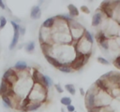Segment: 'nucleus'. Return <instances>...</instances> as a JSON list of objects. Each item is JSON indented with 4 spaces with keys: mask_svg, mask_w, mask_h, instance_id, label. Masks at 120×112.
Returning <instances> with one entry per match:
<instances>
[{
    "mask_svg": "<svg viewBox=\"0 0 120 112\" xmlns=\"http://www.w3.org/2000/svg\"><path fill=\"white\" fill-rule=\"evenodd\" d=\"M112 102V96L109 92L98 91L96 94V107H107Z\"/></svg>",
    "mask_w": 120,
    "mask_h": 112,
    "instance_id": "nucleus-1",
    "label": "nucleus"
},
{
    "mask_svg": "<svg viewBox=\"0 0 120 112\" xmlns=\"http://www.w3.org/2000/svg\"><path fill=\"white\" fill-rule=\"evenodd\" d=\"M76 52H79L81 54L84 55H91V50H92V44H90L84 37L81 38L75 47Z\"/></svg>",
    "mask_w": 120,
    "mask_h": 112,
    "instance_id": "nucleus-2",
    "label": "nucleus"
},
{
    "mask_svg": "<svg viewBox=\"0 0 120 112\" xmlns=\"http://www.w3.org/2000/svg\"><path fill=\"white\" fill-rule=\"evenodd\" d=\"M90 55H84V54H81L79 52H76V57L74 58V60L72 61V63H70V67L72 70H79L80 68H82L88 61Z\"/></svg>",
    "mask_w": 120,
    "mask_h": 112,
    "instance_id": "nucleus-3",
    "label": "nucleus"
},
{
    "mask_svg": "<svg viewBox=\"0 0 120 112\" xmlns=\"http://www.w3.org/2000/svg\"><path fill=\"white\" fill-rule=\"evenodd\" d=\"M10 23H11L13 29H14V35H13V38H12V40H11V43H10L8 49H15V47L17 46V44H18V42H19V37H20V33H19V29H18L19 23H17V22L14 21H11Z\"/></svg>",
    "mask_w": 120,
    "mask_h": 112,
    "instance_id": "nucleus-4",
    "label": "nucleus"
},
{
    "mask_svg": "<svg viewBox=\"0 0 120 112\" xmlns=\"http://www.w3.org/2000/svg\"><path fill=\"white\" fill-rule=\"evenodd\" d=\"M102 19H103V14H102V12H101L99 9H98L97 12H96V13L94 14V16H93V19H92V25H93L94 27L98 26V25L101 23Z\"/></svg>",
    "mask_w": 120,
    "mask_h": 112,
    "instance_id": "nucleus-5",
    "label": "nucleus"
},
{
    "mask_svg": "<svg viewBox=\"0 0 120 112\" xmlns=\"http://www.w3.org/2000/svg\"><path fill=\"white\" fill-rule=\"evenodd\" d=\"M95 86L99 90V91H105V92H109L110 93V90H109V87L107 85V82L106 80L104 79H98L96 82H95Z\"/></svg>",
    "mask_w": 120,
    "mask_h": 112,
    "instance_id": "nucleus-6",
    "label": "nucleus"
},
{
    "mask_svg": "<svg viewBox=\"0 0 120 112\" xmlns=\"http://www.w3.org/2000/svg\"><path fill=\"white\" fill-rule=\"evenodd\" d=\"M44 56H45V58H46V60H47V62H48L49 63H51L52 66L56 67V68H59V67H61V66H63V65H64V64H63L62 63H60L56 58H54L52 55L45 54Z\"/></svg>",
    "mask_w": 120,
    "mask_h": 112,
    "instance_id": "nucleus-7",
    "label": "nucleus"
},
{
    "mask_svg": "<svg viewBox=\"0 0 120 112\" xmlns=\"http://www.w3.org/2000/svg\"><path fill=\"white\" fill-rule=\"evenodd\" d=\"M40 15H41L40 7L38 6H34L31 8V11H30V17H31V19L38 20V19H39Z\"/></svg>",
    "mask_w": 120,
    "mask_h": 112,
    "instance_id": "nucleus-8",
    "label": "nucleus"
},
{
    "mask_svg": "<svg viewBox=\"0 0 120 112\" xmlns=\"http://www.w3.org/2000/svg\"><path fill=\"white\" fill-rule=\"evenodd\" d=\"M54 23H55V18L54 17H51V18H48L46 19L43 23H42V28H45V29H52L53 26H54Z\"/></svg>",
    "mask_w": 120,
    "mask_h": 112,
    "instance_id": "nucleus-9",
    "label": "nucleus"
},
{
    "mask_svg": "<svg viewBox=\"0 0 120 112\" xmlns=\"http://www.w3.org/2000/svg\"><path fill=\"white\" fill-rule=\"evenodd\" d=\"M114 19V21H120V1H117V4L114 6L113 7V11H112V17Z\"/></svg>",
    "mask_w": 120,
    "mask_h": 112,
    "instance_id": "nucleus-10",
    "label": "nucleus"
},
{
    "mask_svg": "<svg viewBox=\"0 0 120 112\" xmlns=\"http://www.w3.org/2000/svg\"><path fill=\"white\" fill-rule=\"evenodd\" d=\"M52 80L50 77L45 76V75H41V85L45 88H50L52 86Z\"/></svg>",
    "mask_w": 120,
    "mask_h": 112,
    "instance_id": "nucleus-11",
    "label": "nucleus"
},
{
    "mask_svg": "<svg viewBox=\"0 0 120 112\" xmlns=\"http://www.w3.org/2000/svg\"><path fill=\"white\" fill-rule=\"evenodd\" d=\"M13 69L16 70L17 72H22V71H25L27 69V64L25 62L23 61H19L15 63V65L13 66Z\"/></svg>",
    "mask_w": 120,
    "mask_h": 112,
    "instance_id": "nucleus-12",
    "label": "nucleus"
},
{
    "mask_svg": "<svg viewBox=\"0 0 120 112\" xmlns=\"http://www.w3.org/2000/svg\"><path fill=\"white\" fill-rule=\"evenodd\" d=\"M68 12H69L68 15H69L71 18L77 17V16L79 15V10H78V8H77L73 4H69V5L68 6Z\"/></svg>",
    "mask_w": 120,
    "mask_h": 112,
    "instance_id": "nucleus-13",
    "label": "nucleus"
},
{
    "mask_svg": "<svg viewBox=\"0 0 120 112\" xmlns=\"http://www.w3.org/2000/svg\"><path fill=\"white\" fill-rule=\"evenodd\" d=\"M41 106V103H31L30 105H28L23 111H26V112H31V111H35V110H38L39 107Z\"/></svg>",
    "mask_w": 120,
    "mask_h": 112,
    "instance_id": "nucleus-14",
    "label": "nucleus"
},
{
    "mask_svg": "<svg viewBox=\"0 0 120 112\" xmlns=\"http://www.w3.org/2000/svg\"><path fill=\"white\" fill-rule=\"evenodd\" d=\"M96 38H97V41L98 42L99 45H100L101 43H103V42H105V41L108 40V36H107V35H105V33H103L101 30L97 34Z\"/></svg>",
    "mask_w": 120,
    "mask_h": 112,
    "instance_id": "nucleus-15",
    "label": "nucleus"
},
{
    "mask_svg": "<svg viewBox=\"0 0 120 112\" xmlns=\"http://www.w3.org/2000/svg\"><path fill=\"white\" fill-rule=\"evenodd\" d=\"M2 101H3V104H4V106L5 107H7V108H12V107H14L13 106V104H12V101H11V98L2 95Z\"/></svg>",
    "mask_w": 120,
    "mask_h": 112,
    "instance_id": "nucleus-16",
    "label": "nucleus"
},
{
    "mask_svg": "<svg viewBox=\"0 0 120 112\" xmlns=\"http://www.w3.org/2000/svg\"><path fill=\"white\" fill-rule=\"evenodd\" d=\"M9 88H11L5 80H3L2 79V81H1V84H0V92H1V95H3Z\"/></svg>",
    "mask_w": 120,
    "mask_h": 112,
    "instance_id": "nucleus-17",
    "label": "nucleus"
},
{
    "mask_svg": "<svg viewBox=\"0 0 120 112\" xmlns=\"http://www.w3.org/2000/svg\"><path fill=\"white\" fill-rule=\"evenodd\" d=\"M58 19H60V20H62V21H66V22H68V23H69V22H71V21H73L74 20H73V18H71L69 15H68V14H64V15H59V16H56Z\"/></svg>",
    "mask_w": 120,
    "mask_h": 112,
    "instance_id": "nucleus-18",
    "label": "nucleus"
},
{
    "mask_svg": "<svg viewBox=\"0 0 120 112\" xmlns=\"http://www.w3.org/2000/svg\"><path fill=\"white\" fill-rule=\"evenodd\" d=\"M17 71L16 70H14L13 68H9V69H8L5 73H4V75H3V77H2V79H4V80H6L7 78H8L10 76H12L13 74H15Z\"/></svg>",
    "mask_w": 120,
    "mask_h": 112,
    "instance_id": "nucleus-19",
    "label": "nucleus"
},
{
    "mask_svg": "<svg viewBox=\"0 0 120 112\" xmlns=\"http://www.w3.org/2000/svg\"><path fill=\"white\" fill-rule=\"evenodd\" d=\"M65 89H66V90L68 91V92L70 93L71 95H74V94L76 93L75 87H74V85H72V84H67V85H65Z\"/></svg>",
    "mask_w": 120,
    "mask_h": 112,
    "instance_id": "nucleus-20",
    "label": "nucleus"
},
{
    "mask_svg": "<svg viewBox=\"0 0 120 112\" xmlns=\"http://www.w3.org/2000/svg\"><path fill=\"white\" fill-rule=\"evenodd\" d=\"M83 37L90 43V44H93V42H94V39H93V35L90 34V32L89 31H84V35H83Z\"/></svg>",
    "mask_w": 120,
    "mask_h": 112,
    "instance_id": "nucleus-21",
    "label": "nucleus"
},
{
    "mask_svg": "<svg viewBox=\"0 0 120 112\" xmlns=\"http://www.w3.org/2000/svg\"><path fill=\"white\" fill-rule=\"evenodd\" d=\"M34 49H35V43H34V41H30V42H28V43L25 45V50H26V51L31 52V51H33Z\"/></svg>",
    "mask_w": 120,
    "mask_h": 112,
    "instance_id": "nucleus-22",
    "label": "nucleus"
},
{
    "mask_svg": "<svg viewBox=\"0 0 120 112\" xmlns=\"http://www.w3.org/2000/svg\"><path fill=\"white\" fill-rule=\"evenodd\" d=\"M58 70L61 71V72H63V73H71V72H73V70L71 69V67L68 66V65H63V66L59 67Z\"/></svg>",
    "mask_w": 120,
    "mask_h": 112,
    "instance_id": "nucleus-23",
    "label": "nucleus"
},
{
    "mask_svg": "<svg viewBox=\"0 0 120 112\" xmlns=\"http://www.w3.org/2000/svg\"><path fill=\"white\" fill-rule=\"evenodd\" d=\"M60 102H61V104H62V105H66V106H68V105H71V99H70L69 97H67V96L62 97V98H61V100H60Z\"/></svg>",
    "mask_w": 120,
    "mask_h": 112,
    "instance_id": "nucleus-24",
    "label": "nucleus"
},
{
    "mask_svg": "<svg viewBox=\"0 0 120 112\" xmlns=\"http://www.w3.org/2000/svg\"><path fill=\"white\" fill-rule=\"evenodd\" d=\"M7 24V19L4 16L0 17V29H3Z\"/></svg>",
    "mask_w": 120,
    "mask_h": 112,
    "instance_id": "nucleus-25",
    "label": "nucleus"
},
{
    "mask_svg": "<svg viewBox=\"0 0 120 112\" xmlns=\"http://www.w3.org/2000/svg\"><path fill=\"white\" fill-rule=\"evenodd\" d=\"M98 62L100 63H102V64H105V65H107V64L110 63V62L107 59L103 58V57H98Z\"/></svg>",
    "mask_w": 120,
    "mask_h": 112,
    "instance_id": "nucleus-26",
    "label": "nucleus"
},
{
    "mask_svg": "<svg viewBox=\"0 0 120 112\" xmlns=\"http://www.w3.org/2000/svg\"><path fill=\"white\" fill-rule=\"evenodd\" d=\"M113 64H114V66H116L117 68L120 69V55L115 58V60L113 61Z\"/></svg>",
    "mask_w": 120,
    "mask_h": 112,
    "instance_id": "nucleus-27",
    "label": "nucleus"
},
{
    "mask_svg": "<svg viewBox=\"0 0 120 112\" xmlns=\"http://www.w3.org/2000/svg\"><path fill=\"white\" fill-rule=\"evenodd\" d=\"M103 49H105V50H107V49H109V44H108V40L107 41H105V42H103V43H101L100 45H99Z\"/></svg>",
    "mask_w": 120,
    "mask_h": 112,
    "instance_id": "nucleus-28",
    "label": "nucleus"
},
{
    "mask_svg": "<svg viewBox=\"0 0 120 112\" xmlns=\"http://www.w3.org/2000/svg\"><path fill=\"white\" fill-rule=\"evenodd\" d=\"M54 88H55V90L57 91V92H59V93H62V92L64 91V90L62 89V87H61L60 84H55V85H54Z\"/></svg>",
    "mask_w": 120,
    "mask_h": 112,
    "instance_id": "nucleus-29",
    "label": "nucleus"
},
{
    "mask_svg": "<svg viewBox=\"0 0 120 112\" xmlns=\"http://www.w3.org/2000/svg\"><path fill=\"white\" fill-rule=\"evenodd\" d=\"M18 29H19V33H20V35H23L25 34V28H24V27H22V26H21V25L19 24V27H18Z\"/></svg>",
    "mask_w": 120,
    "mask_h": 112,
    "instance_id": "nucleus-30",
    "label": "nucleus"
},
{
    "mask_svg": "<svg viewBox=\"0 0 120 112\" xmlns=\"http://www.w3.org/2000/svg\"><path fill=\"white\" fill-rule=\"evenodd\" d=\"M81 10L83 12V13H90V10H89V8L86 7V6H82L81 7Z\"/></svg>",
    "mask_w": 120,
    "mask_h": 112,
    "instance_id": "nucleus-31",
    "label": "nucleus"
},
{
    "mask_svg": "<svg viewBox=\"0 0 120 112\" xmlns=\"http://www.w3.org/2000/svg\"><path fill=\"white\" fill-rule=\"evenodd\" d=\"M67 110H68V112H74V111H75V107H74V105H69L67 106Z\"/></svg>",
    "mask_w": 120,
    "mask_h": 112,
    "instance_id": "nucleus-32",
    "label": "nucleus"
},
{
    "mask_svg": "<svg viewBox=\"0 0 120 112\" xmlns=\"http://www.w3.org/2000/svg\"><path fill=\"white\" fill-rule=\"evenodd\" d=\"M0 7H1L2 9H6V5H5V3H4L3 1H1V0H0Z\"/></svg>",
    "mask_w": 120,
    "mask_h": 112,
    "instance_id": "nucleus-33",
    "label": "nucleus"
},
{
    "mask_svg": "<svg viewBox=\"0 0 120 112\" xmlns=\"http://www.w3.org/2000/svg\"><path fill=\"white\" fill-rule=\"evenodd\" d=\"M80 92H81L82 95H85V92H84V91H83L82 88H80Z\"/></svg>",
    "mask_w": 120,
    "mask_h": 112,
    "instance_id": "nucleus-34",
    "label": "nucleus"
},
{
    "mask_svg": "<svg viewBox=\"0 0 120 112\" xmlns=\"http://www.w3.org/2000/svg\"><path fill=\"white\" fill-rule=\"evenodd\" d=\"M61 111H62V112H66V111L64 110V108H62V109H61Z\"/></svg>",
    "mask_w": 120,
    "mask_h": 112,
    "instance_id": "nucleus-35",
    "label": "nucleus"
},
{
    "mask_svg": "<svg viewBox=\"0 0 120 112\" xmlns=\"http://www.w3.org/2000/svg\"><path fill=\"white\" fill-rule=\"evenodd\" d=\"M0 95H1V92H0Z\"/></svg>",
    "mask_w": 120,
    "mask_h": 112,
    "instance_id": "nucleus-36",
    "label": "nucleus"
},
{
    "mask_svg": "<svg viewBox=\"0 0 120 112\" xmlns=\"http://www.w3.org/2000/svg\"><path fill=\"white\" fill-rule=\"evenodd\" d=\"M74 112H75V111H74Z\"/></svg>",
    "mask_w": 120,
    "mask_h": 112,
    "instance_id": "nucleus-37",
    "label": "nucleus"
}]
</instances>
